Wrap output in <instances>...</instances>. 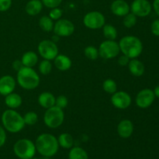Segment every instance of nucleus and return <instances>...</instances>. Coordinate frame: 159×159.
<instances>
[{
    "instance_id": "obj_1",
    "label": "nucleus",
    "mask_w": 159,
    "mask_h": 159,
    "mask_svg": "<svg viewBox=\"0 0 159 159\" xmlns=\"http://www.w3.org/2000/svg\"><path fill=\"white\" fill-rule=\"evenodd\" d=\"M36 150L42 156L50 158L57 154L59 148L57 138L51 134H41L36 139Z\"/></svg>"
},
{
    "instance_id": "obj_2",
    "label": "nucleus",
    "mask_w": 159,
    "mask_h": 159,
    "mask_svg": "<svg viewBox=\"0 0 159 159\" xmlns=\"http://www.w3.org/2000/svg\"><path fill=\"white\" fill-rule=\"evenodd\" d=\"M118 43L123 54L127 56L130 59L137 58L143 51L142 42L135 36H125L120 39Z\"/></svg>"
},
{
    "instance_id": "obj_3",
    "label": "nucleus",
    "mask_w": 159,
    "mask_h": 159,
    "mask_svg": "<svg viewBox=\"0 0 159 159\" xmlns=\"http://www.w3.org/2000/svg\"><path fill=\"white\" fill-rule=\"evenodd\" d=\"M2 123L5 130L12 134L19 133L25 127L23 116L12 109H9L3 112L2 115Z\"/></svg>"
},
{
    "instance_id": "obj_4",
    "label": "nucleus",
    "mask_w": 159,
    "mask_h": 159,
    "mask_svg": "<svg viewBox=\"0 0 159 159\" xmlns=\"http://www.w3.org/2000/svg\"><path fill=\"white\" fill-rule=\"evenodd\" d=\"M17 82L21 88L26 90H32L40 84V76L33 68L23 66L17 71Z\"/></svg>"
},
{
    "instance_id": "obj_5",
    "label": "nucleus",
    "mask_w": 159,
    "mask_h": 159,
    "mask_svg": "<svg viewBox=\"0 0 159 159\" xmlns=\"http://www.w3.org/2000/svg\"><path fill=\"white\" fill-rule=\"evenodd\" d=\"M35 143L27 138L20 139L14 144L13 152L20 159H31L36 154Z\"/></svg>"
},
{
    "instance_id": "obj_6",
    "label": "nucleus",
    "mask_w": 159,
    "mask_h": 159,
    "mask_svg": "<svg viewBox=\"0 0 159 159\" xmlns=\"http://www.w3.org/2000/svg\"><path fill=\"white\" fill-rule=\"evenodd\" d=\"M64 120L65 113L63 110L56 106L47 109L43 115V122L49 128H57L63 124Z\"/></svg>"
},
{
    "instance_id": "obj_7",
    "label": "nucleus",
    "mask_w": 159,
    "mask_h": 159,
    "mask_svg": "<svg viewBox=\"0 0 159 159\" xmlns=\"http://www.w3.org/2000/svg\"><path fill=\"white\" fill-rule=\"evenodd\" d=\"M38 53L43 59L52 61L58 54V48L55 42L51 40H43L38 44Z\"/></svg>"
},
{
    "instance_id": "obj_8",
    "label": "nucleus",
    "mask_w": 159,
    "mask_h": 159,
    "mask_svg": "<svg viewBox=\"0 0 159 159\" xmlns=\"http://www.w3.org/2000/svg\"><path fill=\"white\" fill-rule=\"evenodd\" d=\"M98 50L99 55L104 59L114 58L120 52L119 43L111 40H107L101 43Z\"/></svg>"
},
{
    "instance_id": "obj_9",
    "label": "nucleus",
    "mask_w": 159,
    "mask_h": 159,
    "mask_svg": "<svg viewBox=\"0 0 159 159\" xmlns=\"http://www.w3.org/2000/svg\"><path fill=\"white\" fill-rule=\"evenodd\" d=\"M83 23L87 28L91 30H98L102 28L106 23L103 14L98 11L88 12L83 17Z\"/></svg>"
},
{
    "instance_id": "obj_10",
    "label": "nucleus",
    "mask_w": 159,
    "mask_h": 159,
    "mask_svg": "<svg viewBox=\"0 0 159 159\" xmlns=\"http://www.w3.org/2000/svg\"><path fill=\"white\" fill-rule=\"evenodd\" d=\"M53 31L59 37H70L75 32V25L71 20L60 19L54 23Z\"/></svg>"
},
{
    "instance_id": "obj_11",
    "label": "nucleus",
    "mask_w": 159,
    "mask_h": 159,
    "mask_svg": "<svg viewBox=\"0 0 159 159\" xmlns=\"http://www.w3.org/2000/svg\"><path fill=\"white\" fill-rule=\"evenodd\" d=\"M110 100L113 107L120 110H125L128 108L132 102L130 95L124 91H116L112 94Z\"/></svg>"
},
{
    "instance_id": "obj_12",
    "label": "nucleus",
    "mask_w": 159,
    "mask_h": 159,
    "mask_svg": "<svg viewBox=\"0 0 159 159\" xmlns=\"http://www.w3.org/2000/svg\"><path fill=\"white\" fill-rule=\"evenodd\" d=\"M130 11L136 16L145 17L152 12V5L148 0H134L130 5Z\"/></svg>"
},
{
    "instance_id": "obj_13",
    "label": "nucleus",
    "mask_w": 159,
    "mask_h": 159,
    "mask_svg": "<svg viewBox=\"0 0 159 159\" xmlns=\"http://www.w3.org/2000/svg\"><path fill=\"white\" fill-rule=\"evenodd\" d=\"M155 96L153 90L150 89H144L141 90L136 96V104L141 109H146L151 107L154 102Z\"/></svg>"
},
{
    "instance_id": "obj_14",
    "label": "nucleus",
    "mask_w": 159,
    "mask_h": 159,
    "mask_svg": "<svg viewBox=\"0 0 159 159\" xmlns=\"http://www.w3.org/2000/svg\"><path fill=\"white\" fill-rule=\"evenodd\" d=\"M16 82L11 75H3L0 78V95L7 96L13 93Z\"/></svg>"
},
{
    "instance_id": "obj_15",
    "label": "nucleus",
    "mask_w": 159,
    "mask_h": 159,
    "mask_svg": "<svg viewBox=\"0 0 159 159\" xmlns=\"http://www.w3.org/2000/svg\"><path fill=\"white\" fill-rule=\"evenodd\" d=\"M111 12L117 16H124L130 11L128 3L124 0H114L110 6Z\"/></svg>"
},
{
    "instance_id": "obj_16",
    "label": "nucleus",
    "mask_w": 159,
    "mask_h": 159,
    "mask_svg": "<svg viewBox=\"0 0 159 159\" xmlns=\"http://www.w3.org/2000/svg\"><path fill=\"white\" fill-rule=\"evenodd\" d=\"M134 132V124L130 120H123L117 126V133L120 138H129Z\"/></svg>"
},
{
    "instance_id": "obj_17",
    "label": "nucleus",
    "mask_w": 159,
    "mask_h": 159,
    "mask_svg": "<svg viewBox=\"0 0 159 159\" xmlns=\"http://www.w3.org/2000/svg\"><path fill=\"white\" fill-rule=\"evenodd\" d=\"M54 66L59 71H68L71 68L72 65L71 60L65 54H57V57L54 59Z\"/></svg>"
},
{
    "instance_id": "obj_18",
    "label": "nucleus",
    "mask_w": 159,
    "mask_h": 159,
    "mask_svg": "<svg viewBox=\"0 0 159 159\" xmlns=\"http://www.w3.org/2000/svg\"><path fill=\"white\" fill-rule=\"evenodd\" d=\"M55 99L54 95L49 92H43L38 97V103L44 109L51 108L55 106Z\"/></svg>"
},
{
    "instance_id": "obj_19",
    "label": "nucleus",
    "mask_w": 159,
    "mask_h": 159,
    "mask_svg": "<svg viewBox=\"0 0 159 159\" xmlns=\"http://www.w3.org/2000/svg\"><path fill=\"white\" fill-rule=\"evenodd\" d=\"M129 68V71L136 77H140L143 75L144 73V65L141 61L138 60L137 58H134L130 60L128 65H127Z\"/></svg>"
},
{
    "instance_id": "obj_20",
    "label": "nucleus",
    "mask_w": 159,
    "mask_h": 159,
    "mask_svg": "<svg viewBox=\"0 0 159 159\" xmlns=\"http://www.w3.org/2000/svg\"><path fill=\"white\" fill-rule=\"evenodd\" d=\"M43 3L41 0H30L26 5L25 10L30 16H37L43 9Z\"/></svg>"
},
{
    "instance_id": "obj_21",
    "label": "nucleus",
    "mask_w": 159,
    "mask_h": 159,
    "mask_svg": "<svg viewBox=\"0 0 159 159\" xmlns=\"http://www.w3.org/2000/svg\"><path fill=\"white\" fill-rule=\"evenodd\" d=\"M5 103L9 107V109H15L19 108L23 103V99L22 97L19 94L15 93H12L6 96L5 98Z\"/></svg>"
},
{
    "instance_id": "obj_22",
    "label": "nucleus",
    "mask_w": 159,
    "mask_h": 159,
    "mask_svg": "<svg viewBox=\"0 0 159 159\" xmlns=\"http://www.w3.org/2000/svg\"><path fill=\"white\" fill-rule=\"evenodd\" d=\"M21 61L23 66L33 68L38 62V56L34 51H27L22 56Z\"/></svg>"
},
{
    "instance_id": "obj_23",
    "label": "nucleus",
    "mask_w": 159,
    "mask_h": 159,
    "mask_svg": "<svg viewBox=\"0 0 159 159\" xmlns=\"http://www.w3.org/2000/svg\"><path fill=\"white\" fill-rule=\"evenodd\" d=\"M59 146L65 149H71L74 145V138L70 134L62 133L57 138Z\"/></svg>"
},
{
    "instance_id": "obj_24",
    "label": "nucleus",
    "mask_w": 159,
    "mask_h": 159,
    "mask_svg": "<svg viewBox=\"0 0 159 159\" xmlns=\"http://www.w3.org/2000/svg\"><path fill=\"white\" fill-rule=\"evenodd\" d=\"M69 159H89L87 152L82 148L72 147L68 153Z\"/></svg>"
},
{
    "instance_id": "obj_25",
    "label": "nucleus",
    "mask_w": 159,
    "mask_h": 159,
    "mask_svg": "<svg viewBox=\"0 0 159 159\" xmlns=\"http://www.w3.org/2000/svg\"><path fill=\"white\" fill-rule=\"evenodd\" d=\"M54 22L49 16H43L39 20V26L42 30L45 32H51L54 29Z\"/></svg>"
},
{
    "instance_id": "obj_26",
    "label": "nucleus",
    "mask_w": 159,
    "mask_h": 159,
    "mask_svg": "<svg viewBox=\"0 0 159 159\" xmlns=\"http://www.w3.org/2000/svg\"><path fill=\"white\" fill-rule=\"evenodd\" d=\"M102 32L103 35L107 40H115L117 37V30L116 27L111 24H105L102 26Z\"/></svg>"
},
{
    "instance_id": "obj_27",
    "label": "nucleus",
    "mask_w": 159,
    "mask_h": 159,
    "mask_svg": "<svg viewBox=\"0 0 159 159\" xmlns=\"http://www.w3.org/2000/svg\"><path fill=\"white\" fill-rule=\"evenodd\" d=\"M102 89L107 93L113 94L117 90V85L113 79H107L102 83Z\"/></svg>"
},
{
    "instance_id": "obj_28",
    "label": "nucleus",
    "mask_w": 159,
    "mask_h": 159,
    "mask_svg": "<svg viewBox=\"0 0 159 159\" xmlns=\"http://www.w3.org/2000/svg\"><path fill=\"white\" fill-rule=\"evenodd\" d=\"M23 117L25 123V125L33 126L37 124V121H38V115L35 112L33 111L27 112Z\"/></svg>"
},
{
    "instance_id": "obj_29",
    "label": "nucleus",
    "mask_w": 159,
    "mask_h": 159,
    "mask_svg": "<svg viewBox=\"0 0 159 159\" xmlns=\"http://www.w3.org/2000/svg\"><path fill=\"white\" fill-rule=\"evenodd\" d=\"M84 54L87 58L95 61L99 57V50L94 46H88L84 50Z\"/></svg>"
},
{
    "instance_id": "obj_30",
    "label": "nucleus",
    "mask_w": 159,
    "mask_h": 159,
    "mask_svg": "<svg viewBox=\"0 0 159 159\" xmlns=\"http://www.w3.org/2000/svg\"><path fill=\"white\" fill-rule=\"evenodd\" d=\"M51 70H52V64L51 61L43 59L39 65V71H40V73H41L43 75H49Z\"/></svg>"
},
{
    "instance_id": "obj_31",
    "label": "nucleus",
    "mask_w": 159,
    "mask_h": 159,
    "mask_svg": "<svg viewBox=\"0 0 159 159\" xmlns=\"http://www.w3.org/2000/svg\"><path fill=\"white\" fill-rule=\"evenodd\" d=\"M123 23H124V26L127 28L133 27L137 23V16L132 12H129L128 14L124 16Z\"/></svg>"
},
{
    "instance_id": "obj_32",
    "label": "nucleus",
    "mask_w": 159,
    "mask_h": 159,
    "mask_svg": "<svg viewBox=\"0 0 159 159\" xmlns=\"http://www.w3.org/2000/svg\"><path fill=\"white\" fill-rule=\"evenodd\" d=\"M68 100L67 99V97L64 95H61V96H58L57 97H56L55 99V106L56 107H59V108L62 109L63 110L64 108L68 106Z\"/></svg>"
},
{
    "instance_id": "obj_33",
    "label": "nucleus",
    "mask_w": 159,
    "mask_h": 159,
    "mask_svg": "<svg viewBox=\"0 0 159 159\" xmlns=\"http://www.w3.org/2000/svg\"><path fill=\"white\" fill-rule=\"evenodd\" d=\"M62 14H63L62 9H59L58 7L53 8V9H51V11H50L49 17L53 20H58L62 16Z\"/></svg>"
},
{
    "instance_id": "obj_34",
    "label": "nucleus",
    "mask_w": 159,
    "mask_h": 159,
    "mask_svg": "<svg viewBox=\"0 0 159 159\" xmlns=\"http://www.w3.org/2000/svg\"><path fill=\"white\" fill-rule=\"evenodd\" d=\"M63 0H41L42 3L44 6L49 9H53V8L58 7L61 4Z\"/></svg>"
},
{
    "instance_id": "obj_35",
    "label": "nucleus",
    "mask_w": 159,
    "mask_h": 159,
    "mask_svg": "<svg viewBox=\"0 0 159 159\" xmlns=\"http://www.w3.org/2000/svg\"><path fill=\"white\" fill-rule=\"evenodd\" d=\"M12 6V0H0V12L9 10Z\"/></svg>"
},
{
    "instance_id": "obj_36",
    "label": "nucleus",
    "mask_w": 159,
    "mask_h": 159,
    "mask_svg": "<svg viewBox=\"0 0 159 159\" xmlns=\"http://www.w3.org/2000/svg\"><path fill=\"white\" fill-rule=\"evenodd\" d=\"M151 30L155 36L159 37V20H156L152 23Z\"/></svg>"
},
{
    "instance_id": "obj_37",
    "label": "nucleus",
    "mask_w": 159,
    "mask_h": 159,
    "mask_svg": "<svg viewBox=\"0 0 159 159\" xmlns=\"http://www.w3.org/2000/svg\"><path fill=\"white\" fill-rule=\"evenodd\" d=\"M6 141V133L4 127L0 126V148L2 147Z\"/></svg>"
},
{
    "instance_id": "obj_38",
    "label": "nucleus",
    "mask_w": 159,
    "mask_h": 159,
    "mask_svg": "<svg viewBox=\"0 0 159 159\" xmlns=\"http://www.w3.org/2000/svg\"><path fill=\"white\" fill-rule=\"evenodd\" d=\"M129 61H130V58H129L127 56L124 55H121L120 57L118 58V64H119L120 66H127L128 65Z\"/></svg>"
},
{
    "instance_id": "obj_39",
    "label": "nucleus",
    "mask_w": 159,
    "mask_h": 159,
    "mask_svg": "<svg viewBox=\"0 0 159 159\" xmlns=\"http://www.w3.org/2000/svg\"><path fill=\"white\" fill-rule=\"evenodd\" d=\"M23 67V63H22L21 60H16L12 62V68H13V69L15 70V71H20Z\"/></svg>"
},
{
    "instance_id": "obj_40",
    "label": "nucleus",
    "mask_w": 159,
    "mask_h": 159,
    "mask_svg": "<svg viewBox=\"0 0 159 159\" xmlns=\"http://www.w3.org/2000/svg\"><path fill=\"white\" fill-rule=\"evenodd\" d=\"M153 8L155 12L159 16V0H154L153 2Z\"/></svg>"
},
{
    "instance_id": "obj_41",
    "label": "nucleus",
    "mask_w": 159,
    "mask_h": 159,
    "mask_svg": "<svg viewBox=\"0 0 159 159\" xmlns=\"http://www.w3.org/2000/svg\"><path fill=\"white\" fill-rule=\"evenodd\" d=\"M153 92H154V94H155V97L158 98V99H159V85L155 87Z\"/></svg>"
},
{
    "instance_id": "obj_42",
    "label": "nucleus",
    "mask_w": 159,
    "mask_h": 159,
    "mask_svg": "<svg viewBox=\"0 0 159 159\" xmlns=\"http://www.w3.org/2000/svg\"><path fill=\"white\" fill-rule=\"evenodd\" d=\"M31 159H40V158H31Z\"/></svg>"
}]
</instances>
